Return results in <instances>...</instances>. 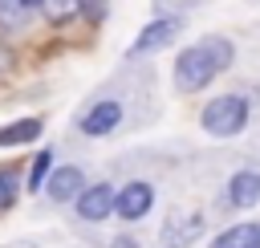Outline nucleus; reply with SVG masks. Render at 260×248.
Masks as SVG:
<instances>
[{"instance_id": "obj_10", "label": "nucleus", "mask_w": 260, "mask_h": 248, "mask_svg": "<svg viewBox=\"0 0 260 248\" xmlns=\"http://www.w3.org/2000/svg\"><path fill=\"white\" fill-rule=\"evenodd\" d=\"M211 248H260V224H236L211 240Z\"/></svg>"}, {"instance_id": "obj_11", "label": "nucleus", "mask_w": 260, "mask_h": 248, "mask_svg": "<svg viewBox=\"0 0 260 248\" xmlns=\"http://www.w3.org/2000/svg\"><path fill=\"white\" fill-rule=\"evenodd\" d=\"M37 134H41V118H20L0 130V146H20V142H32Z\"/></svg>"}, {"instance_id": "obj_1", "label": "nucleus", "mask_w": 260, "mask_h": 248, "mask_svg": "<svg viewBox=\"0 0 260 248\" xmlns=\"http://www.w3.org/2000/svg\"><path fill=\"white\" fill-rule=\"evenodd\" d=\"M244 122H248V102L236 98V94H219V98H211L207 110H203V130L215 134V138H232V134H240Z\"/></svg>"}, {"instance_id": "obj_15", "label": "nucleus", "mask_w": 260, "mask_h": 248, "mask_svg": "<svg viewBox=\"0 0 260 248\" xmlns=\"http://www.w3.org/2000/svg\"><path fill=\"white\" fill-rule=\"evenodd\" d=\"M49 167H53V150H41V154L32 159V171H28V187H32V191H41V183H45Z\"/></svg>"}, {"instance_id": "obj_7", "label": "nucleus", "mask_w": 260, "mask_h": 248, "mask_svg": "<svg viewBox=\"0 0 260 248\" xmlns=\"http://www.w3.org/2000/svg\"><path fill=\"white\" fill-rule=\"evenodd\" d=\"M195 236H203V215H199V211H195V215H187V220H179V215H175V220L162 228V236H158V240H162V248H187Z\"/></svg>"}, {"instance_id": "obj_16", "label": "nucleus", "mask_w": 260, "mask_h": 248, "mask_svg": "<svg viewBox=\"0 0 260 248\" xmlns=\"http://www.w3.org/2000/svg\"><path fill=\"white\" fill-rule=\"evenodd\" d=\"M12 199H16V179H12L8 171H0V211L12 207Z\"/></svg>"}, {"instance_id": "obj_12", "label": "nucleus", "mask_w": 260, "mask_h": 248, "mask_svg": "<svg viewBox=\"0 0 260 248\" xmlns=\"http://www.w3.org/2000/svg\"><path fill=\"white\" fill-rule=\"evenodd\" d=\"M41 0H0V24H24Z\"/></svg>"}, {"instance_id": "obj_6", "label": "nucleus", "mask_w": 260, "mask_h": 248, "mask_svg": "<svg viewBox=\"0 0 260 248\" xmlns=\"http://www.w3.org/2000/svg\"><path fill=\"white\" fill-rule=\"evenodd\" d=\"M118 122H122V106H118V102H98V106L81 118V130H85L89 138H102V134H110Z\"/></svg>"}, {"instance_id": "obj_9", "label": "nucleus", "mask_w": 260, "mask_h": 248, "mask_svg": "<svg viewBox=\"0 0 260 248\" xmlns=\"http://www.w3.org/2000/svg\"><path fill=\"white\" fill-rule=\"evenodd\" d=\"M228 199L236 203V207H256L260 203V171H240V175H232V183H228Z\"/></svg>"}, {"instance_id": "obj_8", "label": "nucleus", "mask_w": 260, "mask_h": 248, "mask_svg": "<svg viewBox=\"0 0 260 248\" xmlns=\"http://www.w3.org/2000/svg\"><path fill=\"white\" fill-rule=\"evenodd\" d=\"M81 171L77 167H57V171H49V199H57V203H69V199H77L81 195Z\"/></svg>"}, {"instance_id": "obj_13", "label": "nucleus", "mask_w": 260, "mask_h": 248, "mask_svg": "<svg viewBox=\"0 0 260 248\" xmlns=\"http://www.w3.org/2000/svg\"><path fill=\"white\" fill-rule=\"evenodd\" d=\"M81 4H85V0H41L45 16H49L53 24H65V20H73V16L81 12Z\"/></svg>"}, {"instance_id": "obj_18", "label": "nucleus", "mask_w": 260, "mask_h": 248, "mask_svg": "<svg viewBox=\"0 0 260 248\" xmlns=\"http://www.w3.org/2000/svg\"><path fill=\"white\" fill-rule=\"evenodd\" d=\"M8 61H12V57H8V49H4V45H0V69H4V65H8Z\"/></svg>"}, {"instance_id": "obj_3", "label": "nucleus", "mask_w": 260, "mask_h": 248, "mask_svg": "<svg viewBox=\"0 0 260 248\" xmlns=\"http://www.w3.org/2000/svg\"><path fill=\"white\" fill-rule=\"evenodd\" d=\"M150 203H154V187H150V183H126V187L114 195V211H118L122 220H142V215L150 211Z\"/></svg>"}, {"instance_id": "obj_4", "label": "nucleus", "mask_w": 260, "mask_h": 248, "mask_svg": "<svg viewBox=\"0 0 260 248\" xmlns=\"http://www.w3.org/2000/svg\"><path fill=\"white\" fill-rule=\"evenodd\" d=\"M114 187L110 183H93V187H81V195H77V211H81V220H106L110 211H114Z\"/></svg>"}, {"instance_id": "obj_14", "label": "nucleus", "mask_w": 260, "mask_h": 248, "mask_svg": "<svg viewBox=\"0 0 260 248\" xmlns=\"http://www.w3.org/2000/svg\"><path fill=\"white\" fill-rule=\"evenodd\" d=\"M199 45H203V53H207V57H211V65H215V73H219V69H228V65H232V45H228V41H223V37H203V41H199Z\"/></svg>"}, {"instance_id": "obj_17", "label": "nucleus", "mask_w": 260, "mask_h": 248, "mask_svg": "<svg viewBox=\"0 0 260 248\" xmlns=\"http://www.w3.org/2000/svg\"><path fill=\"white\" fill-rule=\"evenodd\" d=\"M114 248H134V240H126V236H118V240H114Z\"/></svg>"}, {"instance_id": "obj_5", "label": "nucleus", "mask_w": 260, "mask_h": 248, "mask_svg": "<svg viewBox=\"0 0 260 248\" xmlns=\"http://www.w3.org/2000/svg\"><path fill=\"white\" fill-rule=\"evenodd\" d=\"M175 37H179V20H171V16H162V20H150V24L138 33V41H134V53H154V49L171 45Z\"/></svg>"}, {"instance_id": "obj_2", "label": "nucleus", "mask_w": 260, "mask_h": 248, "mask_svg": "<svg viewBox=\"0 0 260 248\" xmlns=\"http://www.w3.org/2000/svg\"><path fill=\"white\" fill-rule=\"evenodd\" d=\"M211 77H215V65H211V57L203 53V45H191V49L179 53V61H175V81H179V89L195 94V89H203Z\"/></svg>"}]
</instances>
